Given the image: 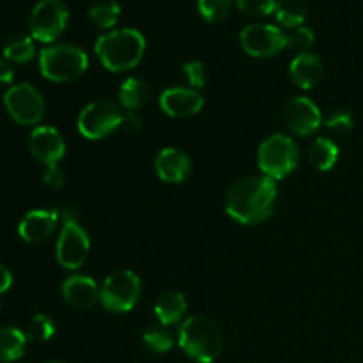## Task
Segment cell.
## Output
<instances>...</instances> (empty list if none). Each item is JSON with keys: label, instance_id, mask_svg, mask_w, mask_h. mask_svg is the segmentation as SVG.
Here are the masks:
<instances>
[{"label": "cell", "instance_id": "cell-1", "mask_svg": "<svg viewBox=\"0 0 363 363\" xmlns=\"http://www.w3.org/2000/svg\"><path fill=\"white\" fill-rule=\"evenodd\" d=\"M277 183L268 176H250L230 186L225 211L241 225H259L275 211Z\"/></svg>", "mask_w": 363, "mask_h": 363}, {"label": "cell", "instance_id": "cell-2", "mask_svg": "<svg viewBox=\"0 0 363 363\" xmlns=\"http://www.w3.org/2000/svg\"><path fill=\"white\" fill-rule=\"evenodd\" d=\"M96 55L112 73H124L137 66L145 53V38L137 28H116L96 41Z\"/></svg>", "mask_w": 363, "mask_h": 363}, {"label": "cell", "instance_id": "cell-3", "mask_svg": "<svg viewBox=\"0 0 363 363\" xmlns=\"http://www.w3.org/2000/svg\"><path fill=\"white\" fill-rule=\"evenodd\" d=\"M177 342L181 350L197 363H213L222 353V333L211 319L191 315L179 326Z\"/></svg>", "mask_w": 363, "mask_h": 363}, {"label": "cell", "instance_id": "cell-4", "mask_svg": "<svg viewBox=\"0 0 363 363\" xmlns=\"http://www.w3.org/2000/svg\"><path fill=\"white\" fill-rule=\"evenodd\" d=\"M89 57L82 48L67 43L52 45L39 53V69L41 74L55 84L74 82L87 71Z\"/></svg>", "mask_w": 363, "mask_h": 363}, {"label": "cell", "instance_id": "cell-5", "mask_svg": "<svg viewBox=\"0 0 363 363\" xmlns=\"http://www.w3.org/2000/svg\"><path fill=\"white\" fill-rule=\"evenodd\" d=\"M298 162H300V149L296 142L287 135L275 133L259 145V169L262 176L272 177L273 181L289 176L298 167Z\"/></svg>", "mask_w": 363, "mask_h": 363}, {"label": "cell", "instance_id": "cell-6", "mask_svg": "<svg viewBox=\"0 0 363 363\" xmlns=\"http://www.w3.org/2000/svg\"><path fill=\"white\" fill-rule=\"evenodd\" d=\"M142 294L140 277L131 269H117L103 280L99 287V301L113 314L133 311Z\"/></svg>", "mask_w": 363, "mask_h": 363}, {"label": "cell", "instance_id": "cell-7", "mask_svg": "<svg viewBox=\"0 0 363 363\" xmlns=\"http://www.w3.org/2000/svg\"><path fill=\"white\" fill-rule=\"evenodd\" d=\"M124 112L112 99H96L84 106L78 116V131L89 140H101L123 126Z\"/></svg>", "mask_w": 363, "mask_h": 363}, {"label": "cell", "instance_id": "cell-8", "mask_svg": "<svg viewBox=\"0 0 363 363\" xmlns=\"http://www.w3.org/2000/svg\"><path fill=\"white\" fill-rule=\"evenodd\" d=\"M69 11L62 0H39L28 16V28L35 41L53 43L66 28Z\"/></svg>", "mask_w": 363, "mask_h": 363}, {"label": "cell", "instance_id": "cell-9", "mask_svg": "<svg viewBox=\"0 0 363 363\" xmlns=\"http://www.w3.org/2000/svg\"><path fill=\"white\" fill-rule=\"evenodd\" d=\"M4 105L11 119L21 126H34L45 117V99L30 84H18L7 89Z\"/></svg>", "mask_w": 363, "mask_h": 363}, {"label": "cell", "instance_id": "cell-10", "mask_svg": "<svg viewBox=\"0 0 363 363\" xmlns=\"http://www.w3.org/2000/svg\"><path fill=\"white\" fill-rule=\"evenodd\" d=\"M240 43L252 57H273L287 48V32L275 25L250 23L241 30Z\"/></svg>", "mask_w": 363, "mask_h": 363}, {"label": "cell", "instance_id": "cell-11", "mask_svg": "<svg viewBox=\"0 0 363 363\" xmlns=\"http://www.w3.org/2000/svg\"><path fill=\"white\" fill-rule=\"evenodd\" d=\"M89 250H91V241L80 222H64L55 250L59 264L71 272L78 269L87 259Z\"/></svg>", "mask_w": 363, "mask_h": 363}, {"label": "cell", "instance_id": "cell-12", "mask_svg": "<svg viewBox=\"0 0 363 363\" xmlns=\"http://www.w3.org/2000/svg\"><path fill=\"white\" fill-rule=\"evenodd\" d=\"M284 121L293 133L300 137H311L321 128L323 113L319 106L307 96H296L289 99L284 110Z\"/></svg>", "mask_w": 363, "mask_h": 363}, {"label": "cell", "instance_id": "cell-13", "mask_svg": "<svg viewBox=\"0 0 363 363\" xmlns=\"http://www.w3.org/2000/svg\"><path fill=\"white\" fill-rule=\"evenodd\" d=\"M160 106L169 117L186 119L197 116L204 108V98L197 89L170 87L160 94Z\"/></svg>", "mask_w": 363, "mask_h": 363}, {"label": "cell", "instance_id": "cell-14", "mask_svg": "<svg viewBox=\"0 0 363 363\" xmlns=\"http://www.w3.org/2000/svg\"><path fill=\"white\" fill-rule=\"evenodd\" d=\"M28 151L46 167L57 165L66 155V142L55 128L38 126L28 137Z\"/></svg>", "mask_w": 363, "mask_h": 363}, {"label": "cell", "instance_id": "cell-15", "mask_svg": "<svg viewBox=\"0 0 363 363\" xmlns=\"http://www.w3.org/2000/svg\"><path fill=\"white\" fill-rule=\"evenodd\" d=\"M59 222L57 209H34L23 216L18 225V234L27 243H43L55 233Z\"/></svg>", "mask_w": 363, "mask_h": 363}, {"label": "cell", "instance_id": "cell-16", "mask_svg": "<svg viewBox=\"0 0 363 363\" xmlns=\"http://www.w3.org/2000/svg\"><path fill=\"white\" fill-rule=\"evenodd\" d=\"M62 298L77 311H89L99 300V287L87 275H71L62 284Z\"/></svg>", "mask_w": 363, "mask_h": 363}, {"label": "cell", "instance_id": "cell-17", "mask_svg": "<svg viewBox=\"0 0 363 363\" xmlns=\"http://www.w3.org/2000/svg\"><path fill=\"white\" fill-rule=\"evenodd\" d=\"M155 169L162 181L170 184H179L190 176L191 162L181 149L165 147L156 155Z\"/></svg>", "mask_w": 363, "mask_h": 363}, {"label": "cell", "instance_id": "cell-18", "mask_svg": "<svg viewBox=\"0 0 363 363\" xmlns=\"http://www.w3.org/2000/svg\"><path fill=\"white\" fill-rule=\"evenodd\" d=\"M291 80L303 91L314 89L321 84L325 77V64L321 57L312 52H300L289 66Z\"/></svg>", "mask_w": 363, "mask_h": 363}, {"label": "cell", "instance_id": "cell-19", "mask_svg": "<svg viewBox=\"0 0 363 363\" xmlns=\"http://www.w3.org/2000/svg\"><path fill=\"white\" fill-rule=\"evenodd\" d=\"M188 311L186 296L179 291H165L158 296L155 303V314L158 318L160 325L170 326L183 321L184 314Z\"/></svg>", "mask_w": 363, "mask_h": 363}, {"label": "cell", "instance_id": "cell-20", "mask_svg": "<svg viewBox=\"0 0 363 363\" xmlns=\"http://www.w3.org/2000/svg\"><path fill=\"white\" fill-rule=\"evenodd\" d=\"M149 96L151 92L147 84L140 78H126L119 87V103L128 112H138L144 108L149 101Z\"/></svg>", "mask_w": 363, "mask_h": 363}, {"label": "cell", "instance_id": "cell-21", "mask_svg": "<svg viewBox=\"0 0 363 363\" xmlns=\"http://www.w3.org/2000/svg\"><path fill=\"white\" fill-rule=\"evenodd\" d=\"M27 335L16 326L0 328V363H14L20 360L27 347Z\"/></svg>", "mask_w": 363, "mask_h": 363}, {"label": "cell", "instance_id": "cell-22", "mask_svg": "<svg viewBox=\"0 0 363 363\" xmlns=\"http://www.w3.org/2000/svg\"><path fill=\"white\" fill-rule=\"evenodd\" d=\"M308 158L319 172H328L339 160V147L330 138L319 137L312 142L311 149H308Z\"/></svg>", "mask_w": 363, "mask_h": 363}, {"label": "cell", "instance_id": "cell-23", "mask_svg": "<svg viewBox=\"0 0 363 363\" xmlns=\"http://www.w3.org/2000/svg\"><path fill=\"white\" fill-rule=\"evenodd\" d=\"M308 7L305 0H277L275 16L284 27L296 28L307 20Z\"/></svg>", "mask_w": 363, "mask_h": 363}, {"label": "cell", "instance_id": "cell-24", "mask_svg": "<svg viewBox=\"0 0 363 363\" xmlns=\"http://www.w3.org/2000/svg\"><path fill=\"white\" fill-rule=\"evenodd\" d=\"M35 46L30 35L25 34H13L7 38L6 45H4V57L13 62L25 64L28 60L34 59Z\"/></svg>", "mask_w": 363, "mask_h": 363}, {"label": "cell", "instance_id": "cell-25", "mask_svg": "<svg viewBox=\"0 0 363 363\" xmlns=\"http://www.w3.org/2000/svg\"><path fill=\"white\" fill-rule=\"evenodd\" d=\"M89 16L98 27L112 28L119 21L121 6L117 0H92L89 6Z\"/></svg>", "mask_w": 363, "mask_h": 363}, {"label": "cell", "instance_id": "cell-26", "mask_svg": "<svg viewBox=\"0 0 363 363\" xmlns=\"http://www.w3.org/2000/svg\"><path fill=\"white\" fill-rule=\"evenodd\" d=\"M142 340H144V346L147 347L151 353H167V351L172 350L174 346V335L172 332L169 330V326H151V328H147L144 332V337H142Z\"/></svg>", "mask_w": 363, "mask_h": 363}, {"label": "cell", "instance_id": "cell-27", "mask_svg": "<svg viewBox=\"0 0 363 363\" xmlns=\"http://www.w3.org/2000/svg\"><path fill=\"white\" fill-rule=\"evenodd\" d=\"M55 333V325H53L52 319L45 314H35L34 318L28 321L27 325V335L28 340H35V342H46L50 340Z\"/></svg>", "mask_w": 363, "mask_h": 363}, {"label": "cell", "instance_id": "cell-28", "mask_svg": "<svg viewBox=\"0 0 363 363\" xmlns=\"http://www.w3.org/2000/svg\"><path fill=\"white\" fill-rule=\"evenodd\" d=\"M233 7V0H199V13L209 23L225 20Z\"/></svg>", "mask_w": 363, "mask_h": 363}, {"label": "cell", "instance_id": "cell-29", "mask_svg": "<svg viewBox=\"0 0 363 363\" xmlns=\"http://www.w3.org/2000/svg\"><path fill=\"white\" fill-rule=\"evenodd\" d=\"M325 126L328 128L332 133L344 137V135H350L354 128V119L350 112L346 110H335V112L330 113L325 119Z\"/></svg>", "mask_w": 363, "mask_h": 363}, {"label": "cell", "instance_id": "cell-30", "mask_svg": "<svg viewBox=\"0 0 363 363\" xmlns=\"http://www.w3.org/2000/svg\"><path fill=\"white\" fill-rule=\"evenodd\" d=\"M314 45V32L308 27H296L293 28V32L287 34V48L293 50H301V52H307V48Z\"/></svg>", "mask_w": 363, "mask_h": 363}, {"label": "cell", "instance_id": "cell-31", "mask_svg": "<svg viewBox=\"0 0 363 363\" xmlns=\"http://www.w3.org/2000/svg\"><path fill=\"white\" fill-rule=\"evenodd\" d=\"M183 73L186 77L188 84L191 85V89H202L206 85V80H208V71H206V66L199 60H190V62L183 64Z\"/></svg>", "mask_w": 363, "mask_h": 363}, {"label": "cell", "instance_id": "cell-32", "mask_svg": "<svg viewBox=\"0 0 363 363\" xmlns=\"http://www.w3.org/2000/svg\"><path fill=\"white\" fill-rule=\"evenodd\" d=\"M236 6L247 14L268 16V14L275 13L277 0H236Z\"/></svg>", "mask_w": 363, "mask_h": 363}, {"label": "cell", "instance_id": "cell-33", "mask_svg": "<svg viewBox=\"0 0 363 363\" xmlns=\"http://www.w3.org/2000/svg\"><path fill=\"white\" fill-rule=\"evenodd\" d=\"M43 181L50 188H62L64 183H66V174L59 165H50L46 167L45 174H43Z\"/></svg>", "mask_w": 363, "mask_h": 363}, {"label": "cell", "instance_id": "cell-34", "mask_svg": "<svg viewBox=\"0 0 363 363\" xmlns=\"http://www.w3.org/2000/svg\"><path fill=\"white\" fill-rule=\"evenodd\" d=\"M144 126V121L142 117L138 116L137 112H126L124 113V119H123V128L130 133H137V131L142 130Z\"/></svg>", "mask_w": 363, "mask_h": 363}, {"label": "cell", "instance_id": "cell-35", "mask_svg": "<svg viewBox=\"0 0 363 363\" xmlns=\"http://www.w3.org/2000/svg\"><path fill=\"white\" fill-rule=\"evenodd\" d=\"M14 78V71L7 59H0V84H11Z\"/></svg>", "mask_w": 363, "mask_h": 363}, {"label": "cell", "instance_id": "cell-36", "mask_svg": "<svg viewBox=\"0 0 363 363\" xmlns=\"http://www.w3.org/2000/svg\"><path fill=\"white\" fill-rule=\"evenodd\" d=\"M11 286H13V273L6 266L0 264V294L6 293Z\"/></svg>", "mask_w": 363, "mask_h": 363}, {"label": "cell", "instance_id": "cell-37", "mask_svg": "<svg viewBox=\"0 0 363 363\" xmlns=\"http://www.w3.org/2000/svg\"><path fill=\"white\" fill-rule=\"evenodd\" d=\"M48 363H64V362H48Z\"/></svg>", "mask_w": 363, "mask_h": 363}]
</instances>
